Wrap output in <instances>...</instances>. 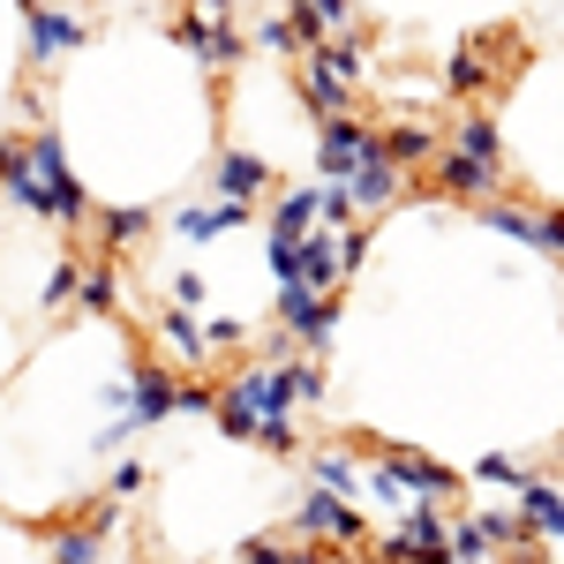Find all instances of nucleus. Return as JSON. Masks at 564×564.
Segmentation results:
<instances>
[{
  "label": "nucleus",
  "instance_id": "obj_5",
  "mask_svg": "<svg viewBox=\"0 0 564 564\" xmlns=\"http://www.w3.org/2000/svg\"><path fill=\"white\" fill-rule=\"evenodd\" d=\"M174 39L188 45L212 76H226V68H241V61H249V31L234 23V8H188V15L174 23Z\"/></svg>",
  "mask_w": 564,
  "mask_h": 564
},
{
  "label": "nucleus",
  "instance_id": "obj_23",
  "mask_svg": "<svg viewBox=\"0 0 564 564\" xmlns=\"http://www.w3.org/2000/svg\"><path fill=\"white\" fill-rule=\"evenodd\" d=\"M347 188H354V204H361V218H377V212H391V204H399L406 174H399L391 159H369L361 174H347Z\"/></svg>",
  "mask_w": 564,
  "mask_h": 564
},
{
  "label": "nucleus",
  "instance_id": "obj_40",
  "mask_svg": "<svg viewBox=\"0 0 564 564\" xmlns=\"http://www.w3.org/2000/svg\"><path fill=\"white\" fill-rule=\"evenodd\" d=\"M271 279H279V286L294 279V241H271Z\"/></svg>",
  "mask_w": 564,
  "mask_h": 564
},
{
  "label": "nucleus",
  "instance_id": "obj_4",
  "mask_svg": "<svg viewBox=\"0 0 564 564\" xmlns=\"http://www.w3.org/2000/svg\"><path fill=\"white\" fill-rule=\"evenodd\" d=\"M369 459H377L406 497H436V505H452V497L467 489L459 467H444V459H430L422 444H399V436H369Z\"/></svg>",
  "mask_w": 564,
  "mask_h": 564
},
{
  "label": "nucleus",
  "instance_id": "obj_32",
  "mask_svg": "<svg viewBox=\"0 0 564 564\" xmlns=\"http://www.w3.org/2000/svg\"><path fill=\"white\" fill-rule=\"evenodd\" d=\"M286 8H302L324 39H332V31H354V0H286Z\"/></svg>",
  "mask_w": 564,
  "mask_h": 564
},
{
  "label": "nucleus",
  "instance_id": "obj_41",
  "mask_svg": "<svg viewBox=\"0 0 564 564\" xmlns=\"http://www.w3.org/2000/svg\"><path fill=\"white\" fill-rule=\"evenodd\" d=\"M15 151H23V143H0V181H8V166H15Z\"/></svg>",
  "mask_w": 564,
  "mask_h": 564
},
{
  "label": "nucleus",
  "instance_id": "obj_25",
  "mask_svg": "<svg viewBox=\"0 0 564 564\" xmlns=\"http://www.w3.org/2000/svg\"><path fill=\"white\" fill-rule=\"evenodd\" d=\"M143 234H151V212H135V204H113V212H98V249H113V257H121V249H135Z\"/></svg>",
  "mask_w": 564,
  "mask_h": 564
},
{
  "label": "nucleus",
  "instance_id": "obj_38",
  "mask_svg": "<svg viewBox=\"0 0 564 564\" xmlns=\"http://www.w3.org/2000/svg\"><path fill=\"white\" fill-rule=\"evenodd\" d=\"M166 226H174L181 241H196V234H204V204H174V212H166Z\"/></svg>",
  "mask_w": 564,
  "mask_h": 564
},
{
  "label": "nucleus",
  "instance_id": "obj_16",
  "mask_svg": "<svg viewBox=\"0 0 564 564\" xmlns=\"http://www.w3.org/2000/svg\"><path fill=\"white\" fill-rule=\"evenodd\" d=\"M212 188L218 196H241V204H263V196L279 188V174H271L263 151H226V159L212 166Z\"/></svg>",
  "mask_w": 564,
  "mask_h": 564
},
{
  "label": "nucleus",
  "instance_id": "obj_2",
  "mask_svg": "<svg viewBox=\"0 0 564 564\" xmlns=\"http://www.w3.org/2000/svg\"><path fill=\"white\" fill-rule=\"evenodd\" d=\"M286 414H302V406H294V391L279 377V361H241V369L212 391V422H218L226 444H257L263 422H286Z\"/></svg>",
  "mask_w": 564,
  "mask_h": 564
},
{
  "label": "nucleus",
  "instance_id": "obj_30",
  "mask_svg": "<svg viewBox=\"0 0 564 564\" xmlns=\"http://www.w3.org/2000/svg\"><path fill=\"white\" fill-rule=\"evenodd\" d=\"M257 218V204H241V196H218V204H204V234L196 241H226V234H241Z\"/></svg>",
  "mask_w": 564,
  "mask_h": 564
},
{
  "label": "nucleus",
  "instance_id": "obj_11",
  "mask_svg": "<svg viewBox=\"0 0 564 564\" xmlns=\"http://www.w3.org/2000/svg\"><path fill=\"white\" fill-rule=\"evenodd\" d=\"M279 324H286V332H294L308 354H324V347H332V332H339V302H332L324 286L286 279V286H279Z\"/></svg>",
  "mask_w": 564,
  "mask_h": 564
},
{
  "label": "nucleus",
  "instance_id": "obj_22",
  "mask_svg": "<svg viewBox=\"0 0 564 564\" xmlns=\"http://www.w3.org/2000/svg\"><path fill=\"white\" fill-rule=\"evenodd\" d=\"M308 481H324V489H339V497H361L369 467L354 459L347 444H308Z\"/></svg>",
  "mask_w": 564,
  "mask_h": 564
},
{
  "label": "nucleus",
  "instance_id": "obj_43",
  "mask_svg": "<svg viewBox=\"0 0 564 564\" xmlns=\"http://www.w3.org/2000/svg\"><path fill=\"white\" fill-rule=\"evenodd\" d=\"M23 8H31V0H23Z\"/></svg>",
  "mask_w": 564,
  "mask_h": 564
},
{
  "label": "nucleus",
  "instance_id": "obj_19",
  "mask_svg": "<svg viewBox=\"0 0 564 564\" xmlns=\"http://www.w3.org/2000/svg\"><path fill=\"white\" fill-rule=\"evenodd\" d=\"M475 218L489 226V234H505V241H520V249L542 257V212H534V204H520V196L497 188V196H481V204H475Z\"/></svg>",
  "mask_w": 564,
  "mask_h": 564
},
{
  "label": "nucleus",
  "instance_id": "obj_33",
  "mask_svg": "<svg viewBox=\"0 0 564 564\" xmlns=\"http://www.w3.org/2000/svg\"><path fill=\"white\" fill-rule=\"evenodd\" d=\"M302 550H308V542H302ZM302 550L279 542V534H241V542H234V557H257V564H294Z\"/></svg>",
  "mask_w": 564,
  "mask_h": 564
},
{
  "label": "nucleus",
  "instance_id": "obj_9",
  "mask_svg": "<svg viewBox=\"0 0 564 564\" xmlns=\"http://www.w3.org/2000/svg\"><path fill=\"white\" fill-rule=\"evenodd\" d=\"M444 542H452V512H444L436 497H414L391 534H369L377 557H444Z\"/></svg>",
  "mask_w": 564,
  "mask_h": 564
},
{
  "label": "nucleus",
  "instance_id": "obj_12",
  "mask_svg": "<svg viewBox=\"0 0 564 564\" xmlns=\"http://www.w3.org/2000/svg\"><path fill=\"white\" fill-rule=\"evenodd\" d=\"M354 84H361V76H347L324 45H308V53H302V113H308V121L354 113Z\"/></svg>",
  "mask_w": 564,
  "mask_h": 564
},
{
  "label": "nucleus",
  "instance_id": "obj_28",
  "mask_svg": "<svg viewBox=\"0 0 564 564\" xmlns=\"http://www.w3.org/2000/svg\"><path fill=\"white\" fill-rule=\"evenodd\" d=\"M249 45H263V53H279V61H302V53H308L302 23H294L286 8H279V15H263V23H257V39H249Z\"/></svg>",
  "mask_w": 564,
  "mask_h": 564
},
{
  "label": "nucleus",
  "instance_id": "obj_34",
  "mask_svg": "<svg viewBox=\"0 0 564 564\" xmlns=\"http://www.w3.org/2000/svg\"><path fill=\"white\" fill-rule=\"evenodd\" d=\"M444 557H459V564H481V557H497V542L481 534L475 520H459L452 527V542H444Z\"/></svg>",
  "mask_w": 564,
  "mask_h": 564
},
{
  "label": "nucleus",
  "instance_id": "obj_35",
  "mask_svg": "<svg viewBox=\"0 0 564 564\" xmlns=\"http://www.w3.org/2000/svg\"><path fill=\"white\" fill-rule=\"evenodd\" d=\"M106 489H113L121 505H135V497L151 489V467H143V459H113V475H106Z\"/></svg>",
  "mask_w": 564,
  "mask_h": 564
},
{
  "label": "nucleus",
  "instance_id": "obj_37",
  "mask_svg": "<svg viewBox=\"0 0 564 564\" xmlns=\"http://www.w3.org/2000/svg\"><path fill=\"white\" fill-rule=\"evenodd\" d=\"M361 263H369V226L354 218V226H339V271H347V279H361Z\"/></svg>",
  "mask_w": 564,
  "mask_h": 564
},
{
  "label": "nucleus",
  "instance_id": "obj_24",
  "mask_svg": "<svg viewBox=\"0 0 564 564\" xmlns=\"http://www.w3.org/2000/svg\"><path fill=\"white\" fill-rule=\"evenodd\" d=\"M76 308H84V316H113V308H121V271H113V249H106L98 263H84Z\"/></svg>",
  "mask_w": 564,
  "mask_h": 564
},
{
  "label": "nucleus",
  "instance_id": "obj_1",
  "mask_svg": "<svg viewBox=\"0 0 564 564\" xmlns=\"http://www.w3.org/2000/svg\"><path fill=\"white\" fill-rule=\"evenodd\" d=\"M15 204L31 218H45V226H84L90 218V188L76 181V166H68V151H61V135L53 129H39L23 151H15V166H8V181H0Z\"/></svg>",
  "mask_w": 564,
  "mask_h": 564
},
{
  "label": "nucleus",
  "instance_id": "obj_21",
  "mask_svg": "<svg viewBox=\"0 0 564 564\" xmlns=\"http://www.w3.org/2000/svg\"><path fill=\"white\" fill-rule=\"evenodd\" d=\"M308 226H316V188H271L263 234H271V241H302Z\"/></svg>",
  "mask_w": 564,
  "mask_h": 564
},
{
  "label": "nucleus",
  "instance_id": "obj_31",
  "mask_svg": "<svg viewBox=\"0 0 564 564\" xmlns=\"http://www.w3.org/2000/svg\"><path fill=\"white\" fill-rule=\"evenodd\" d=\"M204 339H212V354H249V316H204Z\"/></svg>",
  "mask_w": 564,
  "mask_h": 564
},
{
  "label": "nucleus",
  "instance_id": "obj_10",
  "mask_svg": "<svg viewBox=\"0 0 564 564\" xmlns=\"http://www.w3.org/2000/svg\"><path fill=\"white\" fill-rule=\"evenodd\" d=\"M121 377H129V406L121 414H129L135 430H159V422L181 414V369L174 361H129Z\"/></svg>",
  "mask_w": 564,
  "mask_h": 564
},
{
  "label": "nucleus",
  "instance_id": "obj_13",
  "mask_svg": "<svg viewBox=\"0 0 564 564\" xmlns=\"http://www.w3.org/2000/svg\"><path fill=\"white\" fill-rule=\"evenodd\" d=\"M45 557H68V564H90V557H113V527H98L76 505V512H61V527H45V542H39Z\"/></svg>",
  "mask_w": 564,
  "mask_h": 564
},
{
  "label": "nucleus",
  "instance_id": "obj_6",
  "mask_svg": "<svg viewBox=\"0 0 564 564\" xmlns=\"http://www.w3.org/2000/svg\"><path fill=\"white\" fill-rule=\"evenodd\" d=\"M369 159H384V129H369L361 113H332V121H316V174H324V181L361 174Z\"/></svg>",
  "mask_w": 564,
  "mask_h": 564
},
{
  "label": "nucleus",
  "instance_id": "obj_39",
  "mask_svg": "<svg viewBox=\"0 0 564 564\" xmlns=\"http://www.w3.org/2000/svg\"><path fill=\"white\" fill-rule=\"evenodd\" d=\"M542 257L564 263V212H542Z\"/></svg>",
  "mask_w": 564,
  "mask_h": 564
},
{
  "label": "nucleus",
  "instance_id": "obj_7",
  "mask_svg": "<svg viewBox=\"0 0 564 564\" xmlns=\"http://www.w3.org/2000/svg\"><path fill=\"white\" fill-rule=\"evenodd\" d=\"M430 181H436V196H452V204H481V196L505 188V159H481V151L444 135L436 159H430Z\"/></svg>",
  "mask_w": 564,
  "mask_h": 564
},
{
  "label": "nucleus",
  "instance_id": "obj_8",
  "mask_svg": "<svg viewBox=\"0 0 564 564\" xmlns=\"http://www.w3.org/2000/svg\"><path fill=\"white\" fill-rule=\"evenodd\" d=\"M84 39H90L84 8H68V0H31V15H23V53H31V68L68 61Z\"/></svg>",
  "mask_w": 564,
  "mask_h": 564
},
{
  "label": "nucleus",
  "instance_id": "obj_20",
  "mask_svg": "<svg viewBox=\"0 0 564 564\" xmlns=\"http://www.w3.org/2000/svg\"><path fill=\"white\" fill-rule=\"evenodd\" d=\"M436 143H444V135H436L430 121H391V129H384V159L406 181H422V174H430V159H436Z\"/></svg>",
  "mask_w": 564,
  "mask_h": 564
},
{
  "label": "nucleus",
  "instance_id": "obj_3",
  "mask_svg": "<svg viewBox=\"0 0 564 564\" xmlns=\"http://www.w3.org/2000/svg\"><path fill=\"white\" fill-rule=\"evenodd\" d=\"M294 534L339 550V557H354V550H369V512H361V497H339V489L308 481L302 505H294Z\"/></svg>",
  "mask_w": 564,
  "mask_h": 564
},
{
  "label": "nucleus",
  "instance_id": "obj_36",
  "mask_svg": "<svg viewBox=\"0 0 564 564\" xmlns=\"http://www.w3.org/2000/svg\"><path fill=\"white\" fill-rule=\"evenodd\" d=\"M166 302L204 308V302H212V279H204V271H166Z\"/></svg>",
  "mask_w": 564,
  "mask_h": 564
},
{
  "label": "nucleus",
  "instance_id": "obj_26",
  "mask_svg": "<svg viewBox=\"0 0 564 564\" xmlns=\"http://www.w3.org/2000/svg\"><path fill=\"white\" fill-rule=\"evenodd\" d=\"M76 286H84V257H53V271H45V286H39V308L45 316L76 308Z\"/></svg>",
  "mask_w": 564,
  "mask_h": 564
},
{
  "label": "nucleus",
  "instance_id": "obj_29",
  "mask_svg": "<svg viewBox=\"0 0 564 564\" xmlns=\"http://www.w3.org/2000/svg\"><path fill=\"white\" fill-rule=\"evenodd\" d=\"M354 218H361V204H354L347 181H316V226H332V234H339V226H354Z\"/></svg>",
  "mask_w": 564,
  "mask_h": 564
},
{
  "label": "nucleus",
  "instance_id": "obj_18",
  "mask_svg": "<svg viewBox=\"0 0 564 564\" xmlns=\"http://www.w3.org/2000/svg\"><path fill=\"white\" fill-rule=\"evenodd\" d=\"M512 505H520V520H527L534 542H557V550H564V489H557V481L527 475L520 489H512Z\"/></svg>",
  "mask_w": 564,
  "mask_h": 564
},
{
  "label": "nucleus",
  "instance_id": "obj_14",
  "mask_svg": "<svg viewBox=\"0 0 564 564\" xmlns=\"http://www.w3.org/2000/svg\"><path fill=\"white\" fill-rule=\"evenodd\" d=\"M159 354H166L174 369H204V361H212L204 316H196V308H181V302H166V316H159Z\"/></svg>",
  "mask_w": 564,
  "mask_h": 564
},
{
  "label": "nucleus",
  "instance_id": "obj_27",
  "mask_svg": "<svg viewBox=\"0 0 564 564\" xmlns=\"http://www.w3.org/2000/svg\"><path fill=\"white\" fill-rule=\"evenodd\" d=\"M527 475H534V467H527V459H512V452H481L475 467H467V481H475V489H505V497H512Z\"/></svg>",
  "mask_w": 564,
  "mask_h": 564
},
{
  "label": "nucleus",
  "instance_id": "obj_17",
  "mask_svg": "<svg viewBox=\"0 0 564 564\" xmlns=\"http://www.w3.org/2000/svg\"><path fill=\"white\" fill-rule=\"evenodd\" d=\"M294 279H302V286H324V294L347 286V271H339V234H332V226H308L302 241H294Z\"/></svg>",
  "mask_w": 564,
  "mask_h": 564
},
{
  "label": "nucleus",
  "instance_id": "obj_42",
  "mask_svg": "<svg viewBox=\"0 0 564 564\" xmlns=\"http://www.w3.org/2000/svg\"><path fill=\"white\" fill-rule=\"evenodd\" d=\"M188 8H234V0H188Z\"/></svg>",
  "mask_w": 564,
  "mask_h": 564
},
{
  "label": "nucleus",
  "instance_id": "obj_15",
  "mask_svg": "<svg viewBox=\"0 0 564 564\" xmlns=\"http://www.w3.org/2000/svg\"><path fill=\"white\" fill-rule=\"evenodd\" d=\"M444 90L459 98V106H475L481 90H497V39H467L452 53V68H444Z\"/></svg>",
  "mask_w": 564,
  "mask_h": 564
}]
</instances>
